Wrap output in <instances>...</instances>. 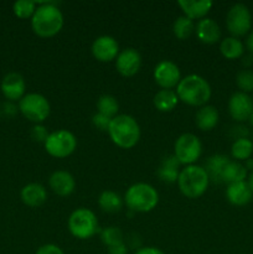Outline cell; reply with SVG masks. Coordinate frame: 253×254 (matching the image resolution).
Returning a JSON list of instances; mask_svg holds the SVG:
<instances>
[{"mask_svg": "<svg viewBox=\"0 0 253 254\" xmlns=\"http://www.w3.org/2000/svg\"><path fill=\"white\" fill-rule=\"evenodd\" d=\"M109 254H126L128 253V246H126V242H122L119 245L112 246V247L108 248Z\"/></svg>", "mask_w": 253, "mask_h": 254, "instance_id": "37", "label": "cell"}, {"mask_svg": "<svg viewBox=\"0 0 253 254\" xmlns=\"http://www.w3.org/2000/svg\"><path fill=\"white\" fill-rule=\"evenodd\" d=\"M19 111L30 122L41 124L51 112L49 99L40 93H27L19 101Z\"/></svg>", "mask_w": 253, "mask_h": 254, "instance_id": "7", "label": "cell"}, {"mask_svg": "<svg viewBox=\"0 0 253 254\" xmlns=\"http://www.w3.org/2000/svg\"><path fill=\"white\" fill-rule=\"evenodd\" d=\"M236 83L237 87L243 93L253 92V71L251 69H242L236 76Z\"/></svg>", "mask_w": 253, "mask_h": 254, "instance_id": "33", "label": "cell"}, {"mask_svg": "<svg viewBox=\"0 0 253 254\" xmlns=\"http://www.w3.org/2000/svg\"><path fill=\"white\" fill-rule=\"evenodd\" d=\"M101 240L107 248L119 245L122 242H126L123 237V232L121 231V228L116 227V226H109V227L103 228L101 232Z\"/></svg>", "mask_w": 253, "mask_h": 254, "instance_id": "31", "label": "cell"}, {"mask_svg": "<svg viewBox=\"0 0 253 254\" xmlns=\"http://www.w3.org/2000/svg\"><path fill=\"white\" fill-rule=\"evenodd\" d=\"M32 31L40 37H52L63 27V14L55 2H40L31 17Z\"/></svg>", "mask_w": 253, "mask_h": 254, "instance_id": "1", "label": "cell"}, {"mask_svg": "<svg viewBox=\"0 0 253 254\" xmlns=\"http://www.w3.org/2000/svg\"><path fill=\"white\" fill-rule=\"evenodd\" d=\"M220 121V113H218L217 108L213 106H206L200 107L195 114V123L200 130L210 131L215 128Z\"/></svg>", "mask_w": 253, "mask_h": 254, "instance_id": "21", "label": "cell"}, {"mask_svg": "<svg viewBox=\"0 0 253 254\" xmlns=\"http://www.w3.org/2000/svg\"><path fill=\"white\" fill-rule=\"evenodd\" d=\"M195 32L197 39L206 45L216 44L221 39V29L217 22L210 17H203L196 24Z\"/></svg>", "mask_w": 253, "mask_h": 254, "instance_id": "18", "label": "cell"}, {"mask_svg": "<svg viewBox=\"0 0 253 254\" xmlns=\"http://www.w3.org/2000/svg\"><path fill=\"white\" fill-rule=\"evenodd\" d=\"M97 113H101L103 116L108 117L109 119H113L118 116L119 103L117 98L112 94H102L97 101Z\"/></svg>", "mask_w": 253, "mask_h": 254, "instance_id": "29", "label": "cell"}, {"mask_svg": "<svg viewBox=\"0 0 253 254\" xmlns=\"http://www.w3.org/2000/svg\"><path fill=\"white\" fill-rule=\"evenodd\" d=\"M0 87H1V92L5 98L11 102H16L25 96L26 82L20 73L10 72L2 78Z\"/></svg>", "mask_w": 253, "mask_h": 254, "instance_id": "15", "label": "cell"}, {"mask_svg": "<svg viewBox=\"0 0 253 254\" xmlns=\"http://www.w3.org/2000/svg\"><path fill=\"white\" fill-rule=\"evenodd\" d=\"M245 166H246V169H247V171L251 170V173H252L253 171V159L251 158V159H248V160H246Z\"/></svg>", "mask_w": 253, "mask_h": 254, "instance_id": "41", "label": "cell"}, {"mask_svg": "<svg viewBox=\"0 0 253 254\" xmlns=\"http://www.w3.org/2000/svg\"><path fill=\"white\" fill-rule=\"evenodd\" d=\"M202 154V143L200 138L192 133H184L176 139L174 145V155L181 165H193Z\"/></svg>", "mask_w": 253, "mask_h": 254, "instance_id": "9", "label": "cell"}, {"mask_svg": "<svg viewBox=\"0 0 253 254\" xmlns=\"http://www.w3.org/2000/svg\"><path fill=\"white\" fill-rule=\"evenodd\" d=\"M111 121L112 119H109L108 117L103 116V114L101 113H96L93 117H92V123H93V126L96 127L97 129L103 131H108Z\"/></svg>", "mask_w": 253, "mask_h": 254, "instance_id": "34", "label": "cell"}, {"mask_svg": "<svg viewBox=\"0 0 253 254\" xmlns=\"http://www.w3.org/2000/svg\"><path fill=\"white\" fill-rule=\"evenodd\" d=\"M35 254H64V253L59 246L52 245V243H47V245L41 246Z\"/></svg>", "mask_w": 253, "mask_h": 254, "instance_id": "36", "label": "cell"}, {"mask_svg": "<svg viewBox=\"0 0 253 254\" xmlns=\"http://www.w3.org/2000/svg\"><path fill=\"white\" fill-rule=\"evenodd\" d=\"M68 231L77 240H89L98 232L99 223L93 211L79 207L69 215Z\"/></svg>", "mask_w": 253, "mask_h": 254, "instance_id": "6", "label": "cell"}, {"mask_svg": "<svg viewBox=\"0 0 253 254\" xmlns=\"http://www.w3.org/2000/svg\"><path fill=\"white\" fill-rule=\"evenodd\" d=\"M179 6L184 11V15L191 20L203 19L212 7L213 2L211 0H180Z\"/></svg>", "mask_w": 253, "mask_h": 254, "instance_id": "20", "label": "cell"}, {"mask_svg": "<svg viewBox=\"0 0 253 254\" xmlns=\"http://www.w3.org/2000/svg\"><path fill=\"white\" fill-rule=\"evenodd\" d=\"M253 154V141L248 138L236 139L231 146V155L236 161H246Z\"/></svg>", "mask_w": 253, "mask_h": 254, "instance_id": "28", "label": "cell"}, {"mask_svg": "<svg viewBox=\"0 0 253 254\" xmlns=\"http://www.w3.org/2000/svg\"><path fill=\"white\" fill-rule=\"evenodd\" d=\"M154 81L161 89H173L181 81V72L178 64L169 60H163L155 66L153 72Z\"/></svg>", "mask_w": 253, "mask_h": 254, "instance_id": "11", "label": "cell"}, {"mask_svg": "<svg viewBox=\"0 0 253 254\" xmlns=\"http://www.w3.org/2000/svg\"><path fill=\"white\" fill-rule=\"evenodd\" d=\"M175 92L179 101L193 107L206 106L212 94L210 83L198 74H189L181 78Z\"/></svg>", "mask_w": 253, "mask_h": 254, "instance_id": "2", "label": "cell"}, {"mask_svg": "<svg viewBox=\"0 0 253 254\" xmlns=\"http://www.w3.org/2000/svg\"><path fill=\"white\" fill-rule=\"evenodd\" d=\"M220 51L225 59L237 60L245 55V45L237 37L228 36L221 41Z\"/></svg>", "mask_w": 253, "mask_h": 254, "instance_id": "25", "label": "cell"}, {"mask_svg": "<svg viewBox=\"0 0 253 254\" xmlns=\"http://www.w3.org/2000/svg\"><path fill=\"white\" fill-rule=\"evenodd\" d=\"M20 197L29 207H39L47 201L46 188L39 183L27 184L21 189Z\"/></svg>", "mask_w": 253, "mask_h": 254, "instance_id": "19", "label": "cell"}, {"mask_svg": "<svg viewBox=\"0 0 253 254\" xmlns=\"http://www.w3.org/2000/svg\"><path fill=\"white\" fill-rule=\"evenodd\" d=\"M49 130H47L46 127H44L42 124H36L35 127H32L31 129V138L34 139L35 141H41V143H45V140L49 136Z\"/></svg>", "mask_w": 253, "mask_h": 254, "instance_id": "35", "label": "cell"}, {"mask_svg": "<svg viewBox=\"0 0 253 254\" xmlns=\"http://www.w3.org/2000/svg\"><path fill=\"white\" fill-rule=\"evenodd\" d=\"M134 254H165L161 250L156 247H141Z\"/></svg>", "mask_w": 253, "mask_h": 254, "instance_id": "38", "label": "cell"}, {"mask_svg": "<svg viewBox=\"0 0 253 254\" xmlns=\"http://www.w3.org/2000/svg\"><path fill=\"white\" fill-rule=\"evenodd\" d=\"M178 185L181 193L188 198H198L210 185V178L205 168L200 165L185 166L179 174Z\"/></svg>", "mask_w": 253, "mask_h": 254, "instance_id": "4", "label": "cell"}, {"mask_svg": "<svg viewBox=\"0 0 253 254\" xmlns=\"http://www.w3.org/2000/svg\"><path fill=\"white\" fill-rule=\"evenodd\" d=\"M180 165L175 155H169L163 159L160 166L158 169V176L161 181L168 184L178 183L179 174H180Z\"/></svg>", "mask_w": 253, "mask_h": 254, "instance_id": "22", "label": "cell"}, {"mask_svg": "<svg viewBox=\"0 0 253 254\" xmlns=\"http://www.w3.org/2000/svg\"><path fill=\"white\" fill-rule=\"evenodd\" d=\"M108 134L117 146L130 149L135 146L140 139V127L134 117L129 114H118L111 121Z\"/></svg>", "mask_w": 253, "mask_h": 254, "instance_id": "3", "label": "cell"}, {"mask_svg": "<svg viewBox=\"0 0 253 254\" xmlns=\"http://www.w3.org/2000/svg\"><path fill=\"white\" fill-rule=\"evenodd\" d=\"M124 202L133 212H150L159 203V193L150 184L136 183L128 188Z\"/></svg>", "mask_w": 253, "mask_h": 254, "instance_id": "5", "label": "cell"}, {"mask_svg": "<svg viewBox=\"0 0 253 254\" xmlns=\"http://www.w3.org/2000/svg\"><path fill=\"white\" fill-rule=\"evenodd\" d=\"M154 106L160 112H171L179 103V97L174 89H160L154 96Z\"/></svg>", "mask_w": 253, "mask_h": 254, "instance_id": "26", "label": "cell"}, {"mask_svg": "<svg viewBox=\"0 0 253 254\" xmlns=\"http://www.w3.org/2000/svg\"><path fill=\"white\" fill-rule=\"evenodd\" d=\"M98 206L103 212L116 213L119 212L123 207V198L121 195L112 190H106L99 195Z\"/></svg>", "mask_w": 253, "mask_h": 254, "instance_id": "27", "label": "cell"}, {"mask_svg": "<svg viewBox=\"0 0 253 254\" xmlns=\"http://www.w3.org/2000/svg\"><path fill=\"white\" fill-rule=\"evenodd\" d=\"M230 161V158L223 154H215V155L210 156L206 161L205 170L207 173L210 181L212 183H222V173L225 166Z\"/></svg>", "mask_w": 253, "mask_h": 254, "instance_id": "23", "label": "cell"}, {"mask_svg": "<svg viewBox=\"0 0 253 254\" xmlns=\"http://www.w3.org/2000/svg\"><path fill=\"white\" fill-rule=\"evenodd\" d=\"M253 111V98L247 93L235 92L228 99V112L236 122H246L250 119Z\"/></svg>", "mask_w": 253, "mask_h": 254, "instance_id": "12", "label": "cell"}, {"mask_svg": "<svg viewBox=\"0 0 253 254\" xmlns=\"http://www.w3.org/2000/svg\"><path fill=\"white\" fill-rule=\"evenodd\" d=\"M195 22L193 20L189 19L188 16L183 15V16H179L175 20L173 25V31L174 35L178 37L179 40H186L193 34L195 31Z\"/></svg>", "mask_w": 253, "mask_h": 254, "instance_id": "30", "label": "cell"}, {"mask_svg": "<svg viewBox=\"0 0 253 254\" xmlns=\"http://www.w3.org/2000/svg\"><path fill=\"white\" fill-rule=\"evenodd\" d=\"M50 189L61 197L69 196L76 189V180L73 175L66 170H57L51 174L49 179Z\"/></svg>", "mask_w": 253, "mask_h": 254, "instance_id": "16", "label": "cell"}, {"mask_svg": "<svg viewBox=\"0 0 253 254\" xmlns=\"http://www.w3.org/2000/svg\"><path fill=\"white\" fill-rule=\"evenodd\" d=\"M226 27L231 36L241 37L247 35L252 27V14L247 5L242 2L232 5L226 15Z\"/></svg>", "mask_w": 253, "mask_h": 254, "instance_id": "10", "label": "cell"}, {"mask_svg": "<svg viewBox=\"0 0 253 254\" xmlns=\"http://www.w3.org/2000/svg\"><path fill=\"white\" fill-rule=\"evenodd\" d=\"M141 67V56L133 47L122 50L116 59V68L122 76L131 77L139 72Z\"/></svg>", "mask_w": 253, "mask_h": 254, "instance_id": "14", "label": "cell"}, {"mask_svg": "<svg viewBox=\"0 0 253 254\" xmlns=\"http://www.w3.org/2000/svg\"><path fill=\"white\" fill-rule=\"evenodd\" d=\"M226 198L233 206H246L252 201L253 192L247 181H241L227 185Z\"/></svg>", "mask_w": 253, "mask_h": 254, "instance_id": "17", "label": "cell"}, {"mask_svg": "<svg viewBox=\"0 0 253 254\" xmlns=\"http://www.w3.org/2000/svg\"><path fill=\"white\" fill-rule=\"evenodd\" d=\"M248 171L242 163L236 160H230L227 165L225 166V169H223L222 183H227V185L241 183V181H246Z\"/></svg>", "mask_w": 253, "mask_h": 254, "instance_id": "24", "label": "cell"}, {"mask_svg": "<svg viewBox=\"0 0 253 254\" xmlns=\"http://www.w3.org/2000/svg\"><path fill=\"white\" fill-rule=\"evenodd\" d=\"M248 121H250L251 124L253 126V111H252V114H251V117H250V119H248Z\"/></svg>", "mask_w": 253, "mask_h": 254, "instance_id": "43", "label": "cell"}, {"mask_svg": "<svg viewBox=\"0 0 253 254\" xmlns=\"http://www.w3.org/2000/svg\"><path fill=\"white\" fill-rule=\"evenodd\" d=\"M36 7V1H32V0H17L12 5V11H14V14L19 19H29V17H32Z\"/></svg>", "mask_w": 253, "mask_h": 254, "instance_id": "32", "label": "cell"}, {"mask_svg": "<svg viewBox=\"0 0 253 254\" xmlns=\"http://www.w3.org/2000/svg\"><path fill=\"white\" fill-rule=\"evenodd\" d=\"M92 55L99 62H111L119 55V44L113 36L103 35L97 37L91 47Z\"/></svg>", "mask_w": 253, "mask_h": 254, "instance_id": "13", "label": "cell"}, {"mask_svg": "<svg viewBox=\"0 0 253 254\" xmlns=\"http://www.w3.org/2000/svg\"><path fill=\"white\" fill-rule=\"evenodd\" d=\"M47 154L57 159L71 155L77 148V138L73 133L66 129H59L49 134L44 143Z\"/></svg>", "mask_w": 253, "mask_h": 254, "instance_id": "8", "label": "cell"}, {"mask_svg": "<svg viewBox=\"0 0 253 254\" xmlns=\"http://www.w3.org/2000/svg\"><path fill=\"white\" fill-rule=\"evenodd\" d=\"M248 185H250V188H251V190H252V192H253V171L252 173H251V175L248 176Z\"/></svg>", "mask_w": 253, "mask_h": 254, "instance_id": "42", "label": "cell"}, {"mask_svg": "<svg viewBox=\"0 0 253 254\" xmlns=\"http://www.w3.org/2000/svg\"><path fill=\"white\" fill-rule=\"evenodd\" d=\"M246 45H247V49L250 50L251 54L253 55V30L248 34L247 40H246Z\"/></svg>", "mask_w": 253, "mask_h": 254, "instance_id": "39", "label": "cell"}, {"mask_svg": "<svg viewBox=\"0 0 253 254\" xmlns=\"http://www.w3.org/2000/svg\"><path fill=\"white\" fill-rule=\"evenodd\" d=\"M243 57V64L246 67H250L251 64H253V56L252 55H247V56H242Z\"/></svg>", "mask_w": 253, "mask_h": 254, "instance_id": "40", "label": "cell"}]
</instances>
